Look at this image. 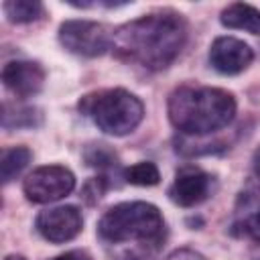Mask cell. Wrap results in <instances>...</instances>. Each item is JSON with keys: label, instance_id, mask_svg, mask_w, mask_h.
I'll return each instance as SVG.
<instances>
[{"label": "cell", "instance_id": "obj_1", "mask_svg": "<svg viewBox=\"0 0 260 260\" xmlns=\"http://www.w3.org/2000/svg\"><path fill=\"white\" fill-rule=\"evenodd\" d=\"M187 41V24L177 12H152L126 22L114 32V49L120 57L146 69L169 67Z\"/></svg>", "mask_w": 260, "mask_h": 260}, {"label": "cell", "instance_id": "obj_2", "mask_svg": "<svg viewBox=\"0 0 260 260\" xmlns=\"http://www.w3.org/2000/svg\"><path fill=\"white\" fill-rule=\"evenodd\" d=\"M236 116V100L217 87L183 85L169 98V118L185 134H209L225 128Z\"/></svg>", "mask_w": 260, "mask_h": 260}, {"label": "cell", "instance_id": "obj_3", "mask_svg": "<svg viewBox=\"0 0 260 260\" xmlns=\"http://www.w3.org/2000/svg\"><path fill=\"white\" fill-rule=\"evenodd\" d=\"M98 236L112 246L132 242L150 254L165 242V219L152 203L126 201L104 213L98 223Z\"/></svg>", "mask_w": 260, "mask_h": 260}, {"label": "cell", "instance_id": "obj_4", "mask_svg": "<svg viewBox=\"0 0 260 260\" xmlns=\"http://www.w3.org/2000/svg\"><path fill=\"white\" fill-rule=\"evenodd\" d=\"M79 108L93 120V124L112 136H124L132 132L144 116L142 102L126 89H102L85 95Z\"/></svg>", "mask_w": 260, "mask_h": 260}, {"label": "cell", "instance_id": "obj_5", "mask_svg": "<svg viewBox=\"0 0 260 260\" xmlns=\"http://www.w3.org/2000/svg\"><path fill=\"white\" fill-rule=\"evenodd\" d=\"M61 45L81 57H100L114 47V32L93 20H65L59 26Z\"/></svg>", "mask_w": 260, "mask_h": 260}, {"label": "cell", "instance_id": "obj_6", "mask_svg": "<svg viewBox=\"0 0 260 260\" xmlns=\"http://www.w3.org/2000/svg\"><path fill=\"white\" fill-rule=\"evenodd\" d=\"M75 187V177L69 169L59 165L35 169L22 183L24 195L32 203H53L69 195Z\"/></svg>", "mask_w": 260, "mask_h": 260}, {"label": "cell", "instance_id": "obj_7", "mask_svg": "<svg viewBox=\"0 0 260 260\" xmlns=\"http://www.w3.org/2000/svg\"><path fill=\"white\" fill-rule=\"evenodd\" d=\"M83 219L75 205H61L47 211H41L37 217V230L39 234L55 244L69 242L81 232Z\"/></svg>", "mask_w": 260, "mask_h": 260}, {"label": "cell", "instance_id": "obj_8", "mask_svg": "<svg viewBox=\"0 0 260 260\" xmlns=\"http://www.w3.org/2000/svg\"><path fill=\"white\" fill-rule=\"evenodd\" d=\"M254 59L252 49L236 39V37H219L213 41L209 49V61L213 69H217L223 75H236L242 73Z\"/></svg>", "mask_w": 260, "mask_h": 260}, {"label": "cell", "instance_id": "obj_9", "mask_svg": "<svg viewBox=\"0 0 260 260\" xmlns=\"http://www.w3.org/2000/svg\"><path fill=\"white\" fill-rule=\"evenodd\" d=\"M211 189V177L199 167H183L177 171L175 181L169 189L171 199L181 207H193L207 199Z\"/></svg>", "mask_w": 260, "mask_h": 260}, {"label": "cell", "instance_id": "obj_10", "mask_svg": "<svg viewBox=\"0 0 260 260\" xmlns=\"http://www.w3.org/2000/svg\"><path fill=\"white\" fill-rule=\"evenodd\" d=\"M4 85L18 98H30L45 83V69L35 61H10L2 69Z\"/></svg>", "mask_w": 260, "mask_h": 260}, {"label": "cell", "instance_id": "obj_11", "mask_svg": "<svg viewBox=\"0 0 260 260\" xmlns=\"http://www.w3.org/2000/svg\"><path fill=\"white\" fill-rule=\"evenodd\" d=\"M219 20L228 28H240V30H248L252 35L260 32V10L250 4H244V2H236V4H230L228 8H223Z\"/></svg>", "mask_w": 260, "mask_h": 260}, {"label": "cell", "instance_id": "obj_12", "mask_svg": "<svg viewBox=\"0 0 260 260\" xmlns=\"http://www.w3.org/2000/svg\"><path fill=\"white\" fill-rule=\"evenodd\" d=\"M30 150L26 146H12L2 150V158H0V171H2V183H10L14 177H18L22 173V169L30 162Z\"/></svg>", "mask_w": 260, "mask_h": 260}, {"label": "cell", "instance_id": "obj_13", "mask_svg": "<svg viewBox=\"0 0 260 260\" xmlns=\"http://www.w3.org/2000/svg\"><path fill=\"white\" fill-rule=\"evenodd\" d=\"M6 16L10 22H32L41 16L43 12V6L41 2H35V0H6L2 4Z\"/></svg>", "mask_w": 260, "mask_h": 260}, {"label": "cell", "instance_id": "obj_14", "mask_svg": "<svg viewBox=\"0 0 260 260\" xmlns=\"http://www.w3.org/2000/svg\"><path fill=\"white\" fill-rule=\"evenodd\" d=\"M124 177L128 183L132 185H140V187H150V185H156L160 175H158V169L154 162H138V165H132L124 171Z\"/></svg>", "mask_w": 260, "mask_h": 260}, {"label": "cell", "instance_id": "obj_15", "mask_svg": "<svg viewBox=\"0 0 260 260\" xmlns=\"http://www.w3.org/2000/svg\"><path fill=\"white\" fill-rule=\"evenodd\" d=\"M85 158H87V162L91 167H106V165L116 160V154L112 150H108L104 144H100V146H91L85 152Z\"/></svg>", "mask_w": 260, "mask_h": 260}, {"label": "cell", "instance_id": "obj_16", "mask_svg": "<svg viewBox=\"0 0 260 260\" xmlns=\"http://www.w3.org/2000/svg\"><path fill=\"white\" fill-rule=\"evenodd\" d=\"M244 234L248 238H252L256 244H260V211L252 213L246 221H244Z\"/></svg>", "mask_w": 260, "mask_h": 260}, {"label": "cell", "instance_id": "obj_17", "mask_svg": "<svg viewBox=\"0 0 260 260\" xmlns=\"http://www.w3.org/2000/svg\"><path fill=\"white\" fill-rule=\"evenodd\" d=\"M51 260H91V256L83 250H71V252H65L61 256H55Z\"/></svg>", "mask_w": 260, "mask_h": 260}, {"label": "cell", "instance_id": "obj_18", "mask_svg": "<svg viewBox=\"0 0 260 260\" xmlns=\"http://www.w3.org/2000/svg\"><path fill=\"white\" fill-rule=\"evenodd\" d=\"M167 260H205V258L197 252H191V250H179V252L171 254Z\"/></svg>", "mask_w": 260, "mask_h": 260}, {"label": "cell", "instance_id": "obj_19", "mask_svg": "<svg viewBox=\"0 0 260 260\" xmlns=\"http://www.w3.org/2000/svg\"><path fill=\"white\" fill-rule=\"evenodd\" d=\"M252 165H254V173H256V177L260 179V148H256L254 158H252Z\"/></svg>", "mask_w": 260, "mask_h": 260}, {"label": "cell", "instance_id": "obj_20", "mask_svg": "<svg viewBox=\"0 0 260 260\" xmlns=\"http://www.w3.org/2000/svg\"><path fill=\"white\" fill-rule=\"evenodd\" d=\"M4 260H26L24 256H18V254H10V256H6Z\"/></svg>", "mask_w": 260, "mask_h": 260}]
</instances>
